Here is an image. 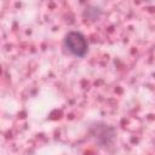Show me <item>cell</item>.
<instances>
[{"mask_svg": "<svg viewBox=\"0 0 155 155\" xmlns=\"http://www.w3.org/2000/svg\"><path fill=\"white\" fill-rule=\"evenodd\" d=\"M64 45L73 56L79 58L85 57L88 51L87 40L80 31H69L65 35Z\"/></svg>", "mask_w": 155, "mask_h": 155, "instance_id": "1", "label": "cell"}]
</instances>
